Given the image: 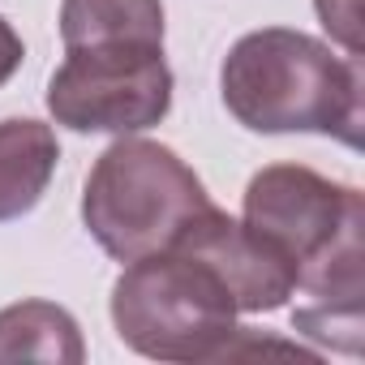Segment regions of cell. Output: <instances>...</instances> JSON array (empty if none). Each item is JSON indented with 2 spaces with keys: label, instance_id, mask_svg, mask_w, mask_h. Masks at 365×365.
I'll return each mask as SVG.
<instances>
[{
  "label": "cell",
  "instance_id": "1",
  "mask_svg": "<svg viewBox=\"0 0 365 365\" xmlns=\"http://www.w3.org/2000/svg\"><path fill=\"white\" fill-rule=\"evenodd\" d=\"M245 228L292 262L297 288L309 297V305L292 314V327L356 356L365 297L361 190L301 163H271L245 185Z\"/></svg>",
  "mask_w": 365,
  "mask_h": 365
},
{
  "label": "cell",
  "instance_id": "2",
  "mask_svg": "<svg viewBox=\"0 0 365 365\" xmlns=\"http://www.w3.org/2000/svg\"><path fill=\"white\" fill-rule=\"evenodd\" d=\"M220 95L254 133H327L361 146V65L305 31L241 35L220 65Z\"/></svg>",
  "mask_w": 365,
  "mask_h": 365
},
{
  "label": "cell",
  "instance_id": "3",
  "mask_svg": "<svg viewBox=\"0 0 365 365\" xmlns=\"http://www.w3.org/2000/svg\"><path fill=\"white\" fill-rule=\"evenodd\" d=\"M211 207L198 172L172 146L150 138H116L91 168L82 224L116 262L172 250L194 215Z\"/></svg>",
  "mask_w": 365,
  "mask_h": 365
},
{
  "label": "cell",
  "instance_id": "4",
  "mask_svg": "<svg viewBox=\"0 0 365 365\" xmlns=\"http://www.w3.org/2000/svg\"><path fill=\"white\" fill-rule=\"evenodd\" d=\"M116 335L150 361H220L228 356L237 327V301L224 279L180 250L133 258L112 284Z\"/></svg>",
  "mask_w": 365,
  "mask_h": 365
},
{
  "label": "cell",
  "instance_id": "5",
  "mask_svg": "<svg viewBox=\"0 0 365 365\" xmlns=\"http://www.w3.org/2000/svg\"><path fill=\"white\" fill-rule=\"evenodd\" d=\"M48 112L73 133H142L172 112L163 48H73L48 82Z\"/></svg>",
  "mask_w": 365,
  "mask_h": 365
},
{
  "label": "cell",
  "instance_id": "6",
  "mask_svg": "<svg viewBox=\"0 0 365 365\" xmlns=\"http://www.w3.org/2000/svg\"><path fill=\"white\" fill-rule=\"evenodd\" d=\"M172 250L207 262L232 292L237 314H271L297 292L292 262L254 228H245V220H232L215 202L190 220V228L176 237Z\"/></svg>",
  "mask_w": 365,
  "mask_h": 365
},
{
  "label": "cell",
  "instance_id": "7",
  "mask_svg": "<svg viewBox=\"0 0 365 365\" xmlns=\"http://www.w3.org/2000/svg\"><path fill=\"white\" fill-rule=\"evenodd\" d=\"M56 129L31 116L0 120V224L22 220L39 207L56 176Z\"/></svg>",
  "mask_w": 365,
  "mask_h": 365
},
{
  "label": "cell",
  "instance_id": "8",
  "mask_svg": "<svg viewBox=\"0 0 365 365\" xmlns=\"http://www.w3.org/2000/svg\"><path fill=\"white\" fill-rule=\"evenodd\" d=\"M61 39L73 48H163V5L159 0H65Z\"/></svg>",
  "mask_w": 365,
  "mask_h": 365
},
{
  "label": "cell",
  "instance_id": "9",
  "mask_svg": "<svg viewBox=\"0 0 365 365\" xmlns=\"http://www.w3.org/2000/svg\"><path fill=\"white\" fill-rule=\"evenodd\" d=\"M0 361L82 365L86 344L69 309L52 301H18L9 309H0Z\"/></svg>",
  "mask_w": 365,
  "mask_h": 365
},
{
  "label": "cell",
  "instance_id": "10",
  "mask_svg": "<svg viewBox=\"0 0 365 365\" xmlns=\"http://www.w3.org/2000/svg\"><path fill=\"white\" fill-rule=\"evenodd\" d=\"M314 9H318L327 35L348 56H361V0H314Z\"/></svg>",
  "mask_w": 365,
  "mask_h": 365
},
{
  "label": "cell",
  "instance_id": "11",
  "mask_svg": "<svg viewBox=\"0 0 365 365\" xmlns=\"http://www.w3.org/2000/svg\"><path fill=\"white\" fill-rule=\"evenodd\" d=\"M22 56H26V48H22V35L0 18V86H5L18 69H22Z\"/></svg>",
  "mask_w": 365,
  "mask_h": 365
}]
</instances>
